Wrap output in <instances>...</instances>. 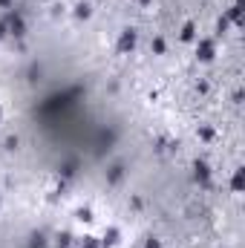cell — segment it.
<instances>
[{"mask_svg": "<svg viewBox=\"0 0 245 248\" xmlns=\"http://www.w3.org/2000/svg\"><path fill=\"white\" fill-rule=\"evenodd\" d=\"M144 248H162V243H159V240H156V237H150V240H147V243H144Z\"/></svg>", "mask_w": 245, "mask_h": 248, "instance_id": "6da1fadb", "label": "cell"}, {"mask_svg": "<svg viewBox=\"0 0 245 248\" xmlns=\"http://www.w3.org/2000/svg\"><path fill=\"white\" fill-rule=\"evenodd\" d=\"M0 119H3V110H0Z\"/></svg>", "mask_w": 245, "mask_h": 248, "instance_id": "7a4b0ae2", "label": "cell"}]
</instances>
